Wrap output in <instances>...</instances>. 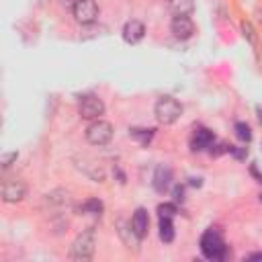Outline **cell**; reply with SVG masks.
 <instances>
[{
    "mask_svg": "<svg viewBox=\"0 0 262 262\" xmlns=\"http://www.w3.org/2000/svg\"><path fill=\"white\" fill-rule=\"evenodd\" d=\"M201 252L209 260H223L227 256V246H225L221 233L215 229H207L201 235Z\"/></svg>",
    "mask_w": 262,
    "mask_h": 262,
    "instance_id": "1",
    "label": "cell"
},
{
    "mask_svg": "<svg viewBox=\"0 0 262 262\" xmlns=\"http://www.w3.org/2000/svg\"><path fill=\"white\" fill-rule=\"evenodd\" d=\"M154 115H156L160 125H172V123H176L180 119L182 104L172 96H162L154 106Z\"/></svg>",
    "mask_w": 262,
    "mask_h": 262,
    "instance_id": "2",
    "label": "cell"
},
{
    "mask_svg": "<svg viewBox=\"0 0 262 262\" xmlns=\"http://www.w3.org/2000/svg\"><path fill=\"white\" fill-rule=\"evenodd\" d=\"M94 246H96V239H94V231L92 229H86L82 231L74 244H72V250H70V258L72 260H80V262H86L94 256Z\"/></svg>",
    "mask_w": 262,
    "mask_h": 262,
    "instance_id": "3",
    "label": "cell"
},
{
    "mask_svg": "<svg viewBox=\"0 0 262 262\" xmlns=\"http://www.w3.org/2000/svg\"><path fill=\"white\" fill-rule=\"evenodd\" d=\"M86 139H88V143H92V145H106L111 139H113V125L108 123V121H100V119H96L94 123H90L88 125V129H86Z\"/></svg>",
    "mask_w": 262,
    "mask_h": 262,
    "instance_id": "4",
    "label": "cell"
},
{
    "mask_svg": "<svg viewBox=\"0 0 262 262\" xmlns=\"http://www.w3.org/2000/svg\"><path fill=\"white\" fill-rule=\"evenodd\" d=\"M78 113H80L82 119L96 121V119L104 113V102H102L98 96L88 94V96H84V98L80 100V104H78Z\"/></svg>",
    "mask_w": 262,
    "mask_h": 262,
    "instance_id": "5",
    "label": "cell"
},
{
    "mask_svg": "<svg viewBox=\"0 0 262 262\" xmlns=\"http://www.w3.org/2000/svg\"><path fill=\"white\" fill-rule=\"evenodd\" d=\"M72 14L80 25H90L98 16V6H96L94 0H76V4L72 8Z\"/></svg>",
    "mask_w": 262,
    "mask_h": 262,
    "instance_id": "6",
    "label": "cell"
},
{
    "mask_svg": "<svg viewBox=\"0 0 262 262\" xmlns=\"http://www.w3.org/2000/svg\"><path fill=\"white\" fill-rule=\"evenodd\" d=\"M170 31H172V35H174L176 39L186 41V39L192 37L194 25H192V20H190L188 16H174L172 23H170Z\"/></svg>",
    "mask_w": 262,
    "mask_h": 262,
    "instance_id": "7",
    "label": "cell"
},
{
    "mask_svg": "<svg viewBox=\"0 0 262 262\" xmlns=\"http://www.w3.org/2000/svg\"><path fill=\"white\" fill-rule=\"evenodd\" d=\"M27 194V186L20 180H8L2 186V201L4 203H18Z\"/></svg>",
    "mask_w": 262,
    "mask_h": 262,
    "instance_id": "8",
    "label": "cell"
},
{
    "mask_svg": "<svg viewBox=\"0 0 262 262\" xmlns=\"http://www.w3.org/2000/svg\"><path fill=\"white\" fill-rule=\"evenodd\" d=\"M213 143H215V135H213V131H209V129H205V127H196V129H194L192 139H190V147H192V151L209 149Z\"/></svg>",
    "mask_w": 262,
    "mask_h": 262,
    "instance_id": "9",
    "label": "cell"
},
{
    "mask_svg": "<svg viewBox=\"0 0 262 262\" xmlns=\"http://www.w3.org/2000/svg\"><path fill=\"white\" fill-rule=\"evenodd\" d=\"M129 225H131V229H133L135 237L143 239V237L147 235V231H149V217H147V211H145L143 207L135 209V213H133L131 223H129Z\"/></svg>",
    "mask_w": 262,
    "mask_h": 262,
    "instance_id": "10",
    "label": "cell"
},
{
    "mask_svg": "<svg viewBox=\"0 0 262 262\" xmlns=\"http://www.w3.org/2000/svg\"><path fill=\"white\" fill-rule=\"evenodd\" d=\"M143 35H145V27H143V23L141 20H127L125 23V27H123V39L127 41V43H139L141 39H143Z\"/></svg>",
    "mask_w": 262,
    "mask_h": 262,
    "instance_id": "11",
    "label": "cell"
},
{
    "mask_svg": "<svg viewBox=\"0 0 262 262\" xmlns=\"http://www.w3.org/2000/svg\"><path fill=\"white\" fill-rule=\"evenodd\" d=\"M170 182H172V172H170V168L158 166V168L154 170V176H151L154 188H156L158 192H166V190L170 188Z\"/></svg>",
    "mask_w": 262,
    "mask_h": 262,
    "instance_id": "12",
    "label": "cell"
},
{
    "mask_svg": "<svg viewBox=\"0 0 262 262\" xmlns=\"http://www.w3.org/2000/svg\"><path fill=\"white\" fill-rule=\"evenodd\" d=\"M170 10L174 16H190L194 10L192 0H170Z\"/></svg>",
    "mask_w": 262,
    "mask_h": 262,
    "instance_id": "13",
    "label": "cell"
},
{
    "mask_svg": "<svg viewBox=\"0 0 262 262\" xmlns=\"http://www.w3.org/2000/svg\"><path fill=\"white\" fill-rule=\"evenodd\" d=\"M160 239L164 244H170L174 239V225H172V219L168 217H160Z\"/></svg>",
    "mask_w": 262,
    "mask_h": 262,
    "instance_id": "14",
    "label": "cell"
},
{
    "mask_svg": "<svg viewBox=\"0 0 262 262\" xmlns=\"http://www.w3.org/2000/svg\"><path fill=\"white\" fill-rule=\"evenodd\" d=\"M129 137H133V139L139 141L141 145H147V143L154 139V129H139V127H133V129H129Z\"/></svg>",
    "mask_w": 262,
    "mask_h": 262,
    "instance_id": "15",
    "label": "cell"
},
{
    "mask_svg": "<svg viewBox=\"0 0 262 262\" xmlns=\"http://www.w3.org/2000/svg\"><path fill=\"white\" fill-rule=\"evenodd\" d=\"M80 213H88V215H100L102 213V203L98 199H88L78 207Z\"/></svg>",
    "mask_w": 262,
    "mask_h": 262,
    "instance_id": "16",
    "label": "cell"
},
{
    "mask_svg": "<svg viewBox=\"0 0 262 262\" xmlns=\"http://www.w3.org/2000/svg\"><path fill=\"white\" fill-rule=\"evenodd\" d=\"M235 137L239 139V141H244V143H248L250 139H252V131H250V125L248 123H235Z\"/></svg>",
    "mask_w": 262,
    "mask_h": 262,
    "instance_id": "17",
    "label": "cell"
},
{
    "mask_svg": "<svg viewBox=\"0 0 262 262\" xmlns=\"http://www.w3.org/2000/svg\"><path fill=\"white\" fill-rule=\"evenodd\" d=\"M242 35L250 45H256V33H254V27L250 20H242Z\"/></svg>",
    "mask_w": 262,
    "mask_h": 262,
    "instance_id": "18",
    "label": "cell"
},
{
    "mask_svg": "<svg viewBox=\"0 0 262 262\" xmlns=\"http://www.w3.org/2000/svg\"><path fill=\"white\" fill-rule=\"evenodd\" d=\"M158 213H160V217H168V219H172V217L178 213V209H176V205H172V203H164V205L158 207Z\"/></svg>",
    "mask_w": 262,
    "mask_h": 262,
    "instance_id": "19",
    "label": "cell"
},
{
    "mask_svg": "<svg viewBox=\"0 0 262 262\" xmlns=\"http://www.w3.org/2000/svg\"><path fill=\"white\" fill-rule=\"evenodd\" d=\"M16 158H18V154H16V151H10V154H2L0 162H2V166H4V168H8L12 162H16Z\"/></svg>",
    "mask_w": 262,
    "mask_h": 262,
    "instance_id": "20",
    "label": "cell"
},
{
    "mask_svg": "<svg viewBox=\"0 0 262 262\" xmlns=\"http://www.w3.org/2000/svg\"><path fill=\"white\" fill-rule=\"evenodd\" d=\"M229 154H233V158H237V160H244L248 156V149L246 147H233V145H229Z\"/></svg>",
    "mask_w": 262,
    "mask_h": 262,
    "instance_id": "21",
    "label": "cell"
},
{
    "mask_svg": "<svg viewBox=\"0 0 262 262\" xmlns=\"http://www.w3.org/2000/svg\"><path fill=\"white\" fill-rule=\"evenodd\" d=\"M174 199H176V201H182V199H184V188H182V186H176V188H174Z\"/></svg>",
    "mask_w": 262,
    "mask_h": 262,
    "instance_id": "22",
    "label": "cell"
},
{
    "mask_svg": "<svg viewBox=\"0 0 262 262\" xmlns=\"http://www.w3.org/2000/svg\"><path fill=\"white\" fill-rule=\"evenodd\" d=\"M61 4H63L66 8H70V10H72V8H74V4H76V0H61Z\"/></svg>",
    "mask_w": 262,
    "mask_h": 262,
    "instance_id": "23",
    "label": "cell"
},
{
    "mask_svg": "<svg viewBox=\"0 0 262 262\" xmlns=\"http://www.w3.org/2000/svg\"><path fill=\"white\" fill-rule=\"evenodd\" d=\"M246 260H262V252H258V254H250Z\"/></svg>",
    "mask_w": 262,
    "mask_h": 262,
    "instance_id": "24",
    "label": "cell"
},
{
    "mask_svg": "<svg viewBox=\"0 0 262 262\" xmlns=\"http://www.w3.org/2000/svg\"><path fill=\"white\" fill-rule=\"evenodd\" d=\"M260 199H262V194H260Z\"/></svg>",
    "mask_w": 262,
    "mask_h": 262,
    "instance_id": "25",
    "label": "cell"
}]
</instances>
